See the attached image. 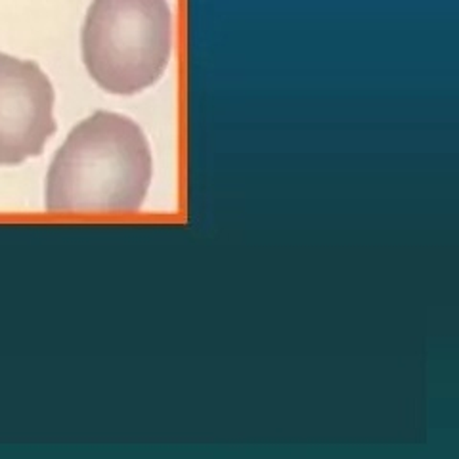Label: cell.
Listing matches in <instances>:
<instances>
[{
    "instance_id": "cell-3",
    "label": "cell",
    "mask_w": 459,
    "mask_h": 459,
    "mask_svg": "<svg viewBox=\"0 0 459 459\" xmlns=\"http://www.w3.org/2000/svg\"><path fill=\"white\" fill-rule=\"evenodd\" d=\"M56 133L52 82L35 62L0 52V165H20Z\"/></svg>"
},
{
    "instance_id": "cell-2",
    "label": "cell",
    "mask_w": 459,
    "mask_h": 459,
    "mask_svg": "<svg viewBox=\"0 0 459 459\" xmlns=\"http://www.w3.org/2000/svg\"><path fill=\"white\" fill-rule=\"evenodd\" d=\"M175 27L167 0H92L82 25V62L94 82L131 96L160 81Z\"/></svg>"
},
{
    "instance_id": "cell-1",
    "label": "cell",
    "mask_w": 459,
    "mask_h": 459,
    "mask_svg": "<svg viewBox=\"0 0 459 459\" xmlns=\"http://www.w3.org/2000/svg\"><path fill=\"white\" fill-rule=\"evenodd\" d=\"M153 161L142 128L119 113L96 111L69 133L47 177L50 212H136Z\"/></svg>"
}]
</instances>
